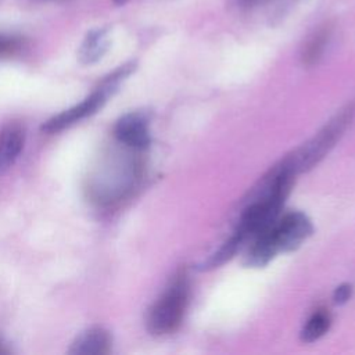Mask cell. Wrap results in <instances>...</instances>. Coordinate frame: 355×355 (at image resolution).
Here are the masks:
<instances>
[{
  "mask_svg": "<svg viewBox=\"0 0 355 355\" xmlns=\"http://www.w3.org/2000/svg\"><path fill=\"white\" fill-rule=\"evenodd\" d=\"M139 176V164L126 154H107L86 178L87 198L97 205H111L121 201Z\"/></svg>",
  "mask_w": 355,
  "mask_h": 355,
  "instance_id": "1",
  "label": "cell"
},
{
  "mask_svg": "<svg viewBox=\"0 0 355 355\" xmlns=\"http://www.w3.org/2000/svg\"><path fill=\"white\" fill-rule=\"evenodd\" d=\"M243 241H244V239L239 233L234 232L233 236L229 240H226L218 251H215L208 259H205L202 263L198 265V269L200 270H212V269L222 266L225 262H227L230 258H233V255L241 247Z\"/></svg>",
  "mask_w": 355,
  "mask_h": 355,
  "instance_id": "11",
  "label": "cell"
},
{
  "mask_svg": "<svg viewBox=\"0 0 355 355\" xmlns=\"http://www.w3.org/2000/svg\"><path fill=\"white\" fill-rule=\"evenodd\" d=\"M19 46H21V42L18 37L0 32V57L14 54L15 51H18Z\"/></svg>",
  "mask_w": 355,
  "mask_h": 355,
  "instance_id": "13",
  "label": "cell"
},
{
  "mask_svg": "<svg viewBox=\"0 0 355 355\" xmlns=\"http://www.w3.org/2000/svg\"><path fill=\"white\" fill-rule=\"evenodd\" d=\"M189 277L184 272H180L158 301L148 309L146 323L151 334L164 336L179 329L189 302Z\"/></svg>",
  "mask_w": 355,
  "mask_h": 355,
  "instance_id": "3",
  "label": "cell"
},
{
  "mask_svg": "<svg viewBox=\"0 0 355 355\" xmlns=\"http://www.w3.org/2000/svg\"><path fill=\"white\" fill-rule=\"evenodd\" d=\"M355 116V101L337 112L311 140L286 157V162L295 175L306 172L318 165L341 139Z\"/></svg>",
  "mask_w": 355,
  "mask_h": 355,
  "instance_id": "2",
  "label": "cell"
},
{
  "mask_svg": "<svg viewBox=\"0 0 355 355\" xmlns=\"http://www.w3.org/2000/svg\"><path fill=\"white\" fill-rule=\"evenodd\" d=\"M108 43V31L105 28L92 29L79 47V61L85 65L97 62L107 51Z\"/></svg>",
  "mask_w": 355,
  "mask_h": 355,
  "instance_id": "10",
  "label": "cell"
},
{
  "mask_svg": "<svg viewBox=\"0 0 355 355\" xmlns=\"http://www.w3.org/2000/svg\"><path fill=\"white\" fill-rule=\"evenodd\" d=\"M10 351L4 347V344L1 343V340H0V355H3V354H8Z\"/></svg>",
  "mask_w": 355,
  "mask_h": 355,
  "instance_id": "15",
  "label": "cell"
},
{
  "mask_svg": "<svg viewBox=\"0 0 355 355\" xmlns=\"http://www.w3.org/2000/svg\"><path fill=\"white\" fill-rule=\"evenodd\" d=\"M351 294H352V286L348 284V283H344V284H341L336 288V291L333 294V300H334L336 304L341 305V304H345L349 300Z\"/></svg>",
  "mask_w": 355,
  "mask_h": 355,
  "instance_id": "14",
  "label": "cell"
},
{
  "mask_svg": "<svg viewBox=\"0 0 355 355\" xmlns=\"http://www.w3.org/2000/svg\"><path fill=\"white\" fill-rule=\"evenodd\" d=\"M254 239L255 240L245 257L244 263L248 268H263L279 254L270 234V227L257 234Z\"/></svg>",
  "mask_w": 355,
  "mask_h": 355,
  "instance_id": "9",
  "label": "cell"
},
{
  "mask_svg": "<svg viewBox=\"0 0 355 355\" xmlns=\"http://www.w3.org/2000/svg\"><path fill=\"white\" fill-rule=\"evenodd\" d=\"M133 68H135L133 64H126V65L119 67L116 71H114L112 73L105 76L101 80V83L96 87V90H93L85 100H82L79 104L54 115L53 118L46 121L43 123L42 129L47 133L61 132L62 129L69 128L71 125L93 115L104 105L107 98L118 90L121 82L126 76H129V73L133 71Z\"/></svg>",
  "mask_w": 355,
  "mask_h": 355,
  "instance_id": "4",
  "label": "cell"
},
{
  "mask_svg": "<svg viewBox=\"0 0 355 355\" xmlns=\"http://www.w3.org/2000/svg\"><path fill=\"white\" fill-rule=\"evenodd\" d=\"M25 143L24 129L10 123L0 130V169H6L19 157Z\"/></svg>",
  "mask_w": 355,
  "mask_h": 355,
  "instance_id": "8",
  "label": "cell"
},
{
  "mask_svg": "<svg viewBox=\"0 0 355 355\" xmlns=\"http://www.w3.org/2000/svg\"><path fill=\"white\" fill-rule=\"evenodd\" d=\"M111 344V336L105 329L90 327L73 340L68 352L72 355H105L110 354Z\"/></svg>",
  "mask_w": 355,
  "mask_h": 355,
  "instance_id": "7",
  "label": "cell"
},
{
  "mask_svg": "<svg viewBox=\"0 0 355 355\" xmlns=\"http://www.w3.org/2000/svg\"><path fill=\"white\" fill-rule=\"evenodd\" d=\"M331 324L330 313L324 309L316 311L305 323L301 330V341L302 343H313L322 336H324Z\"/></svg>",
  "mask_w": 355,
  "mask_h": 355,
  "instance_id": "12",
  "label": "cell"
},
{
  "mask_svg": "<svg viewBox=\"0 0 355 355\" xmlns=\"http://www.w3.org/2000/svg\"><path fill=\"white\" fill-rule=\"evenodd\" d=\"M311 219L302 212H290L270 226V234L279 252H291L312 234Z\"/></svg>",
  "mask_w": 355,
  "mask_h": 355,
  "instance_id": "5",
  "label": "cell"
},
{
  "mask_svg": "<svg viewBox=\"0 0 355 355\" xmlns=\"http://www.w3.org/2000/svg\"><path fill=\"white\" fill-rule=\"evenodd\" d=\"M114 136L126 148L141 151L150 144L148 116L144 112H129L121 116L114 126Z\"/></svg>",
  "mask_w": 355,
  "mask_h": 355,
  "instance_id": "6",
  "label": "cell"
}]
</instances>
